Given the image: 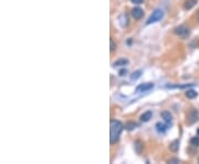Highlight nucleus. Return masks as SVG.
<instances>
[{
	"instance_id": "1",
	"label": "nucleus",
	"mask_w": 199,
	"mask_h": 164,
	"mask_svg": "<svg viewBox=\"0 0 199 164\" xmlns=\"http://www.w3.org/2000/svg\"><path fill=\"white\" fill-rule=\"evenodd\" d=\"M123 129H124V125L122 124V122L117 121V120H112L111 127H110V142H111V144H115L119 140Z\"/></svg>"
},
{
	"instance_id": "2",
	"label": "nucleus",
	"mask_w": 199,
	"mask_h": 164,
	"mask_svg": "<svg viewBox=\"0 0 199 164\" xmlns=\"http://www.w3.org/2000/svg\"><path fill=\"white\" fill-rule=\"evenodd\" d=\"M163 18H164V11H163L162 9H156V10L151 15V17L147 19L146 24H155V22H157V21H160Z\"/></svg>"
},
{
	"instance_id": "3",
	"label": "nucleus",
	"mask_w": 199,
	"mask_h": 164,
	"mask_svg": "<svg viewBox=\"0 0 199 164\" xmlns=\"http://www.w3.org/2000/svg\"><path fill=\"white\" fill-rule=\"evenodd\" d=\"M175 33L177 36H179L180 38H183V39H186V38L190 35V30L186 26H179L175 29Z\"/></svg>"
},
{
	"instance_id": "4",
	"label": "nucleus",
	"mask_w": 199,
	"mask_h": 164,
	"mask_svg": "<svg viewBox=\"0 0 199 164\" xmlns=\"http://www.w3.org/2000/svg\"><path fill=\"white\" fill-rule=\"evenodd\" d=\"M154 88V83H151V82H147V83H142V84L137 85L135 89L136 93H142V92H148L151 89Z\"/></svg>"
},
{
	"instance_id": "5",
	"label": "nucleus",
	"mask_w": 199,
	"mask_h": 164,
	"mask_svg": "<svg viewBox=\"0 0 199 164\" xmlns=\"http://www.w3.org/2000/svg\"><path fill=\"white\" fill-rule=\"evenodd\" d=\"M198 117H199L198 111L195 110V109H191L190 111H189L188 115H187V123L188 124H194L195 122L198 120Z\"/></svg>"
},
{
	"instance_id": "6",
	"label": "nucleus",
	"mask_w": 199,
	"mask_h": 164,
	"mask_svg": "<svg viewBox=\"0 0 199 164\" xmlns=\"http://www.w3.org/2000/svg\"><path fill=\"white\" fill-rule=\"evenodd\" d=\"M144 16V10L142 8H139V7H135V8H133L132 10V17L135 20H139V19H142Z\"/></svg>"
},
{
	"instance_id": "7",
	"label": "nucleus",
	"mask_w": 199,
	"mask_h": 164,
	"mask_svg": "<svg viewBox=\"0 0 199 164\" xmlns=\"http://www.w3.org/2000/svg\"><path fill=\"white\" fill-rule=\"evenodd\" d=\"M118 21H119V24H121V27L125 28V27L128 24V17H127V15H126V13H122V15L118 17Z\"/></svg>"
},
{
	"instance_id": "8",
	"label": "nucleus",
	"mask_w": 199,
	"mask_h": 164,
	"mask_svg": "<svg viewBox=\"0 0 199 164\" xmlns=\"http://www.w3.org/2000/svg\"><path fill=\"white\" fill-rule=\"evenodd\" d=\"M162 118H163V119H164L165 123H167L168 125L172 124V114H170L168 111H164V112H162Z\"/></svg>"
},
{
	"instance_id": "9",
	"label": "nucleus",
	"mask_w": 199,
	"mask_h": 164,
	"mask_svg": "<svg viewBox=\"0 0 199 164\" xmlns=\"http://www.w3.org/2000/svg\"><path fill=\"white\" fill-rule=\"evenodd\" d=\"M197 2H198V0H186L184 3V8H185V10H190L196 6Z\"/></svg>"
},
{
	"instance_id": "10",
	"label": "nucleus",
	"mask_w": 199,
	"mask_h": 164,
	"mask_svg": "<svg viewBox=\"0 0 199 164\" xmlns=\"http://www.w3.org/2000/svg\"><path fill=\"white\" fill-rule=\"evenodd\" d=\"M155 127H156V130L158 131L159 133H165L168 129V124H167V123H166V124H164V123H162V122H158V123H156Z\"/></svg>"
},
{
	"instance_id": "11",
	"label": "nucleus",
	"mask_w": 199,
	"mask_h": 164,
	"mask_svg": "<svg viewBox=\"0 0 199 164\" xmlns=\"http://www.w3.org/2000/svg\"><path fill=\"white\" fill-rule=\"evenodd\" d=\"M151 117H153V112H151V111H146L145 113L142 114L141 121L142 122H148L149 120L151 119Z\"/></svg>"
},
{
	"instance_id": "12",
	"label": "nucleus",
	"mask_w": 199,
	"mask_h": 164,
	"mask_svg": "<svg viewBox=\"0 0 199 164\" xmlns=\"http://www.w3.org/2000/svg\"><path fill=\"white\" fill-rule=\"evenodd\" d=\"M169 149H170V151H172V152H177L178 150H179V141H178V140L172 141V142L170 143Z\"/></svg>"
},
{
	"instance_id": "13",
	"label": "nucleus",
	"mask_w": 199,
	"mask_h": 164,
	"mask_svg": "<svg viewBox=\"0 0 199 164\" xmlns=\"http://www.w3.org/2000/svg\"><path fill=\"white\" fill-rule=\"evenodd\" d=\"M128 63L127 59H119V60L115 61L113 63V67H122V66H126Z\"/></svg>"
},
{
	"instance_id": "14",
	"label": "nucleus",
	"mask_w": 199,
	"mask_h": 164,
	"mask_svg": "<svg viewBox=\"0 0 199 164\" xmlns=\"http://www.w3.org/2000/svg\"><path fill=\"white\" fill-rule=\"evenodd\" d=\"M198 95V92L197 91H195V90H188V91H186V97L188 99H195Z\"/></svg>"
},
{
	"instance_id": "15",
	"label": "nucleus",
	"mask_w": 199,
	"mask_h": 164,
	"mask_svg": "<svg viewBox=\"0 0 199 164\" xmlns=\"http://www.w3.org/2000/svg\"><path fill=\"white\" fill-rule=\"evenodd\" d=\"M136 127H138L137 123H135V122H127L126 124H125V129L128 130V131H132V130H134Z\"/></svg>"
},
{
	"instance_id": "16",
	"label": "nucleus",
	"mask_w": 199,
	"mask_h": 164,
	"mask_svg": "<svg viewBox=\"0 0 199 164\" xmlns=\"http://www.w3.org/2000/svg\"><path fill=\"white\" fill-rule=\"evenodd\" d=\"M142 70H137V71H135V72H133V74L131 76V80H137L138 78H141V76H142Z\"/></svg>"
},
{
	"instance_id": "17",
	"label": "nucleus",
	"mask_w": 199,
	"mask_h": 164,
	"mask_svg": "<svg viewBox=\"0 0 199 164\" xmlns=\"http://www.w3.org/2000/svg\"><path fill=\"white\" fill-rule=\"evenodd\" d=\"M142 149H143L142 142H141V141H136V143H135V150H136V152H137L138 154L142 153Z\"/></svg>"
},
{
	"instance_id": "18",
	"label": "nucleus",
	"mask_w": 199,
	"mask_h": 164,
	"mask_svg": "<svg viewBox=\"0 0 199 164\" xmlns=\"http://www.w3.org/2000/svg\"><path fill=\"white\" fill-rule=\"evenodd\" d=\"M190 144L194 146H199V136H195L190 140Z\"/></svg>"
},
{
	"instance_id": "19",
	"label": "nucleus",
	"mask_w": 199,
	"mask_h": 164,
	"mask_svg": "<svg viewBox=\"0 0 199 164\" xmlns=\"http://www.w3.org/2000/svg\"><path fill=\"white\" fill-rule=\"evenodd\" d=\"M110 43H111V51H114L115 50V48H116V45H115V43H114V41L113 40H110Z\"/></svg>"
},
{
	"instance_id": "20",
	"label": "nucleus",
	"mask_w": 199,
	"mask_h": 164,
	"mask_svg": "<svg viewBox=\"0 0 199 164\" xmlns=\"http://www.w3.org/2000/svg\"><path fill=\"white\" fill-rule=\"evenodd\" d=\"M133 3H135V5H141V3H143L144 0H131Z\"/></svg>"
},
{
	"instance_id": "21",
	"label": "nucleus",
	"mask_w": 199,
	"mask_h": 164,
	"mask_svg": "<svg viewBox=\"0 0 199 164\" xmlns=\"http://www.w3.org/2000/svg\"><path fill=\"white\" fill-rule=\"evenodd\" d=\"M127 73V70L126 69H122L121 70V71H119V76H121V77H123V76H125V74Z\"/></svg>"
},
{
	"instance_id": "22",
	"label": "nucleus",
	"mask_w": 199,
	"mask_h": 164,
	"mask_svg": "<svg viewBox=\"0 0 199 164\" xmlns=\"http://www.w3.org/2000/svg\"><path fill=\"white\" fill-rule=\"evenodd\" d=\"M169 163H179V160H177V159H172V160H169Z\"/></svg>"
},
{
	"instance_id": "23",
	"label": "nucleus",
	"mask_w": 199,
	"mask_h": 164,
	"mask_svg": "<svg viewBox=\"0 0 199 164\" xmlns=\"http://www.w3.org/2000/svg\"><path fill=\"white\" fill-rule=\"evenodd\" d=\"M197 20H198V22H199V11H198V13H197Z\"/></svg>"
}]
</instances>
